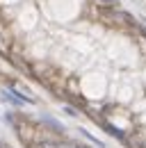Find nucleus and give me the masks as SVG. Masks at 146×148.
Here are the masks:
<instances>
[{"label": "nucleus", "mask_w": 146, "mask_h": 148, "mask_svg": "<svg viewBox=\"0 0 146 148\" xmlns=\"http://www.w3.org/2000/svg\"><path fill=\"white\" fill-rule=\"evenodd\" d=\"M30 148H87V146H78L73 141H62V139H55V137H41V139H34Z\"/></svg>", "instance_id": "nucleus-1"}, {"label": "nucleus", "mask_w": 146, "mask_h": 148, "mask_svg": "<svg viewBox=\"0 0 146 148\" xmlns=\"http://www.w3.org/2000/svg\"><path fill=\"white\" fill-rule=\"evenodd\" d=\"M2 100H7V103H9V105H14V107H23V105L32 103L28 96L16 93V91H12V89H5V91H2Z\"/></svg>", "instance_id": "nucleus-2"}]
</instances>
